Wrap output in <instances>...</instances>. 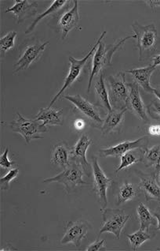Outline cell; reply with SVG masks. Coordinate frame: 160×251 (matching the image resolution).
<instances>
[{"mask_svg": "<svg viewBox=\"0 0 160 251\" xmlns=\"http://www.w3.org/2000/svg\"><path fill=\"white\" fill-rule=\"evenodd\" d=\"M131 38H136L135 35H130L127 37L120 39L118 41H116L114 44L108 46H105L104 43L100 41L93 55L87 93H90L94 77L99 75L101 71H104V68L109 67L112 64V57L115 55V53L122 48L126 41Z\"/></svg>", "mask_w": 160, "mask_h": 251, "instance_id": "cell-1", "label": "cell"}, {"mask_svg": "<svg viewBox=\"0 0 160 251\" xmlns=\"http://www.w3.org/2000/svg\"><path fill=\"white\" fill-rule=\"evenodd\" d=\"M131 27L138 41L137 48L139 51V60H146L156 52L160 41L156 25L153 23L144 25L136 21L131 25Z\"/></svg>", "mask_w": 160, "mask_h": 251, "instance_id": "cell-2", "label": "cell"}, {"mask_svg": "<svg viewBox=\"0 0 160 251\" xmlns=\"http://www.w3.org/2000/svg\"><path fill=\"white\" fill-rule=\"evenodd\" d=\"M17 118L10 123V129L12 131L22 136L27 144L32 140L43 138L42 134L48 131V128L42 125L41 122L36 120H28L17 112Z\"/></svg>", "mask_w": 160, "mask_h": 251, "instance_id": "cell-3", "label": "cell"}, {"mask_svg": "<svg viewBox=\"0 0 160 251\" xmlns=\"http://www.w3.org/2000/svg\"><path fill=\"white\" fill-rule=\"evenodd\" d=\"M105 35H106V31H104L100 37H99V38H98L97 42L95 43V45L93 46L92 49H90V51L87 53V55L84 58H82L81 59H76L73 56H70L68 58V60H69V63H70V68H69V71H68L67 77L64 79V85H63L62 87L60 88V90L57 93L56 95L54 96L49 106H52L58 100V98H60V96H62L64 91L70 87L71 85L74 83L75 81L79 79V77H80V75L82 74V71H83V68H84L85 65L87 63V61H88L90 57L94 55V51L96 50L100 41H102L103 39L105 37Z\"/></svg>", "mask_w": 160, "mask_h": 251, "instance_id": "cell-4", "label": "cell"}, {"mask_svg": "<svg viewBox=\"0 0 160 251\" xmlns=\"http://www.w3.org/2000/svg\"><path fill=\"white\" fill-rule=\"evenodd\" d=\"M84 172L82 167L78 163L72 160L70 164L66 168L63 169L62 172L51 178H47L43 180L44 183L50 182H59L64 185V189L68 194L73 191L76 186L82 185H89L90 183L85 182L82 178Z\"/></svg>", "mask_w": 160, "mask_h": 251, "instance_id": "cell-5", "label": "cell"}, {"mask_svg": "<svg viewBox=\"0 0 160 251\" xmlns=\"http://www.w3.org/2000/svg\"><path fill=\"white\" fill-rule=\"evenodd\" d=\"M108 95L112 108H127L129 90L125 77V72L110 75L108 77Z\"/></svg>", "mask_w": 160, "mask_h": 251, "instance_id": "cell-6", "label": "cell"}, {"mask_svg": "<svg viewBox=\"0 0 160 251\" xmlns=\"http://www.w3.org/2000/svg\"><path fill=\"white\" fill-rule=\"evenodd\" d=\"M131 216L126 214L124 210L120 209H104L102 213V225L100 230V234L112 233L116 239H120L122 230L126 222Z\"/></svg>", "mask_w": 160, "mask_h": 251, "instance_id": "cell-7", "label": "cell"}, {"mask_svg": "<svg viewBox=\"0 0 160 251\" xmlns=\"http://www.w3.org/2000/svg\"><path fill=\"white\" fill-rule=\"evenodd\" d=\"M64 98L74 105L75 109L86 118L90 125L94 127L101 128L104 120L100 116L98 105H94V103H90L88 100L82 98L80 94L64 96Z\"/></svg>", "mask_w": 160, "mask_h": 251, "instance_id": "cell-8", "label": "cell"}, {"mask_svg": "<svg viewBox=\"0 0 160 251\" xmlns=\"http://www.w3.org/2000/svg\"><path fill=\"white\" fill-rule=\"evenodd\" d=\"M91 164L94 177V191L98 197V202L100 205V210L103 211L106 209L108 205L107 192L108 188L112 186V179L108 178L103 172L96 156L93 157Z\"/></svg>", "mask_w": 160, "mask_h": 251, "instance_id": "cell-9", "label": "cell"}, {"mask_svg": "<svg viewBox=\"0 0 160 251\" xmlns=\"http://www.w3.org/2000/svg\"><path fill=\"white\" fill-rule=\"evenodd\" d=\"M91 229V225L86 221H69L67 224L62 239H60L61 244L72 243L75 247H80L82 239L86 237V234Z\"/></svg>", "mask_w": 160, "mask_h": 251, "instance_id": "cell-10", "label": "cell"}, {"mask_svg": "<svg viewBox=\"0 0 160 251\" xmlns=\"http://www.w3.org/2000/svg\"><path fill=\"white\" fill-rule=\"evenodd\" d=\"M48 45L49 41L44 43L37 41L32 45L27 46L23 51L22 54L20 55L18 62L14 64V74L19 73L20 71L28 69L32 63L38 60L40 57L42 56L46 47Z\"/></svg>", "mask_w": 160, "mask_h": 251, "instance_id": "cell-11", "label": "cell"}, {"mask_svg": "<svg viewBox=\"0 0 160 251\" xmlns=\"http://www.w3.org/2000/svg\"><path fill=\"white\" fill-rule=\"evenodd\" d=\"M148 136H143L141 138L134 141H125L120 142L119 144L114 146H111L108 148L100 149L99 150V155L102 157H120L122 154L128 152L130 150H136V149L148 148Z\"/></svg>", "mask_w": 160, "mask_h": 251, "instance_id": "cell-12", "label": "cell"}, {"mask_svg": "<svg viewBox=\"0 0 160 251\" xmlns=\"http://www.w3.org/2000/svg\"><path fill=\"white\" fill-rule=\"evenodd\" d=\"M129 96L126 107L144 123H149L147 108L140 97L139 85L134 82H127Z\"/></svg>", "mask_w": 160, "mask_h": 251, "instance_id": "cell-13", "label": "cell"}, {"mask_svg": "<svg viewBox=\"0 0 160 251\" xmlns=\"http://www.w3.org/2000/svg\"><path fill=\"white\" fill-rule=\"evenodd\" d=\"M91 144H93V140L86 134H82L72 148V160L82 167L85 175L89 177L92 174V166L87 161L86 152Z\"/></svg>", "mask_w": 160, "mask_h": 251, "instance_id": "cell-14", "label": "cell"}, {"mask_svg": "<svg viewBox=\"0 0 160 251\" xmlns=\"http://www.w3.org/2000/svg\"><path fill=\"white\" fill-rule=\"evenodd\" d=\"M74 5L70 10L61 14L58 20V26L61 32V39L63 41L68 37L73 28H79L80 25V12H79V1L73 2Z\"/></svg>", "mask_w": 160, "mask_h": 251, "instance_id": "cell-15", "label": "cell"}, {"mask_svg": "<svg viewBox=\"0 0 160 251\" xmlns=\"http://www.w3.org/2000/svg\"><path fill=\"white\" fill-rule=\"evenodd\" d=\"M38 8V1L36 0H17L10 8L6 9V13L11 12L15 15L17 23H24L30 17L36 15Z\"/></svg>", "mask_w": 160, "mask_h": 251, "instance_id": "cell-16", "label": "cell"}, {"mask_svg": "<svg viewBox=\"0 0 160 251\" xmlns=\"http://www.w3.org/2000/svg\"><path fill=\"white\" fill-rule=\"evenodd\" d=\"M137 175L140 178L139 187L142 190L147 201H160V185L154 175L145 174L140 171H138Z\"/></svg>", "mask_w": 160, "mask_h": 251, "instance_id": "cell-17", "label": "cell"}, {"mask_svg": "<svg viewBox=\"0 0 160 251\" xmlns=\"http://www.w3.org/2000/svg\"><path fill=\"white\" fill-rule=\"evenodd\" d=\"M127 110V108H112L110 112H108L106 119L104 120L102 126L100 128L103 135L121 131L122 125L124 124L125 114Z\"/></svg>", "mask_w": 160, "mask_h": 251, "instance_id": "cell-18", "label": "cell"}, {"mask_svg": "<svg viewBox=\"0 0 160 251\" xmlns=\"http://www.w3.org/2000/svg\"><path fill=\"white\" fill-rule=\"evenodd\" d=\"M156 67L152 64L147 66V67H141V68H136V69L128 70L125 73L130 74L134 77V81L140 85L147 93H153L154 89L151 86L150 80L152 75L156 70Z\"/></svg>", "mask_w": 160, "mask_h": 251, "instance_id": "cell-19", "label": "cell"}, {"mask_svg": "<svg viewBox=\"0 0 160 251\" xmlns=\"http://www.w3.org/2000/svg\"><path fill=\"white\" fill-rule=\"evenodd\" d=\"M72 160V149L64 142L55 145L51 153V163L59 168H66Z\"/></svg>", "mask_w": 160, "mask_h": 251, "instance_id": "cell-20", "label": "cell"}, {"mask_svg": "<svg viewBox=\"0 0 160 251\" xmlns=\"http://www.w3.org/2000/svg\"><path fill=\"white\" fill-rule=\"evenodd\" d=\"M35 120L45 126H62L64 123L63 109H57L52 106L40 108Z\"/></svg>", "mask_w": 160, "mask_h": 251, "instance_id": "cell-21", "label": "cell"}, {"mask_svg": "<svg viewBox=\"0 0 160 251\" xmlns=\"http://www.w3.org/2000/svg\"><path fill=\"white\" fill-rule=\"evenodd\" d=\"M94 89H95V93H96L98 105L102 107L103 109L105 110L107 112H110L112 107L111 105L110 100H109L108 90L107 89L105 82H104V71L99 74L98 79L94 85Z\"/></svg>", "mask_w": 160, "mask_h": 251, "instance_id": "cell-22", "label": "cell"}, {"mask_svg": "<svg viewBox=\"0 0 160 251\" xmlns=\"http://www.w3.org/2000/svg\"><path fill=\"white\" fill-rule=\"evenodd\" d=\"M144 152V150L143 149H136V150H130L128 152L122 154V156H120L121 162L120 166L116 168V173H118L120 171L124 170L134 164L142 162Z\"/></svg>", "mask_w": 160, "mask_h": 251, "instance_id": "cell-23", "label": "cell"}, {"mask_svg": "<svg viewBox=\"0 0 160 251\" xmlns=\"http://www.w3.org/2000/svg\"><path fill=\"white\" fill-rule=\"evenodd\" d=\"M143 164L148 168H154V176L158 173L160 168V145H156L151 148L144 150Z\"/></svg>", "mask_w": 160, "mask_h": 251, "instance_id": "cell-24", "label": "cell"}, {"mask_svg": "<svg viewBox=\"0 0 160 251\" xmlns=\"http://www.w3.org/2000/svg\"><path fill=\"white\" fill-rule=\"evenodd\" d=\"M69 2H70V1H60V0H56V1L52 2V4L50 5V7L47 10H45L44 12L39 14L38 16L36 17L35 20L32 22V24L25 30L24 33L25 34H29V33H32L40 21L45 19L46 17L55 14V13L58 12L59 10L64 8V6H66Z\"/></svg>", "mask_w": 160, "mask_h": 251, "instance_id": "cell-25", "label": "cell"}, {"mask_svg": "<svg viewBox=\"0 0 160 251\" xmlns=\"http://www.w3.org/2000/svg\"><path fill=\"white\" fill-rule=\"evenodd\" d=\"M137 213L140 221V228L143 229L144 231H148L151 226H154L156 225V217L151 213L148 207L143 203H140L138 205Z\"/></svg>", "mask_w": 160, "mask_h": 251, "instance_id": "cell-26", "label": "cell"}, {"mask_svg": "<svg viewBox=\"0 0 160 251\" xmlns=\"http://www.w3.org/2000/svg\"><path fill=\"white\" fill-rule=\"evenodd\" d=\"M126 237L128 239L129 244L133 251H138L143 243L152 239V235L148 231L140 228L133 234H127Z\"/></svg>", "mask_w": 160, "mask_h": 251, "instance_id": "cell-27", "label": "cell"}, {"mask_svg": "<svg viewBox=\"0 0 160 251\" xmlns=\"http://www.w3.org/2000/svg\"><path fill=\"white\" fill-rule=\"evenodd\" d=\"M137 195H138V191L135 189L134 185L131 182L126 181L120 187V191H119L116 205L120 206V205L127 202L129 201L132 200Z\"/></svg>", "mask_w": 160, "mask_h": 251, "instance_id": "cell-28", "label": "cell"}, {"mask_svg": "<svg viewBox=\"0 0 160 251\" xmlns=\"http://www.w3.org/2000/svg\"><path fill=\"white\" fill-rule=\"evenodd\" d=\"M16 31H10L7 34L5 35L0 39V49L2 54L8 51L10 49L14 47V41L17 37Z\"/></svg>", "mask_w": 160, "mask_h": 251, "instance_id": "cell-29", "label": "cell"}, {"mask_svg": "<svg viewBox=\"0 0 160 251\" xmlns=\"http://www.w3.org/2000/svg\"><path fill=\"white\" fill-rule=\"evenodd\" d=\"M19 169L18 168H11L4 176L0 178V187L2 191H8L10 188V182L18 176Z\"/></svg>", "mask_w": 160, "mask_h": 251, "instance_id": "cell-30", "label": "cell"}, {"mask_svg": "<svg viewBox=\"0 0 160 251\" xmlns=\"http://www.w3.org/2000/svg\"><path fill=\"white\" fill-rule=\"evenodd\" d=\"M148 115L155 120H160V101L158 99H155L151 102L147 107Z\"/></svg>", "mask_w": 160, "mask_h": 251, "instance_id": "cell-31", "label": "cell"}, {"mask_svg": "<svg viewBox=\"0 0 160 251\" xmlns=\"http://www.w3.org/2000/svg\"><path fill=\"white\" fill-rule=\"evenodd\" d=\"M9 148H6L4 152L0 156V166L3 169H10L16 164V162L10 160L8 157Z\"/></svg>", "mask_w": 160, "mask_h": 251, "instance_id": "cell-32", "label": "cell"}, {"mask_svg": "<svg viewBox=\"0 0 160 251\" xmlns=\"http://www.w3.org/2000/svg\"><path fill=\"white\" fill-rule=\"evenodd\" d=\"M106 241L104 239H97L94 243H91L87 248L86 251H100L102 247H105Z\"/></svg>", "mask_w": 160, "mask_h": 251, "instance_id": "cell-33", "label": "cell"}, {"mask_svg": "<svg viewBox=\"0 0 160 251\" xmlns=\"http://www.w3.org/2000/svg\"><path fill=\"white\" fill-rule=\"evenodd\" d=\"M86 124H87V122L86 120H83L82 118H78L73 121L72 126L76 131H81V130H84Z\"/></svg>", "mask_w": 160, "mask_h": 251, "instance_id": "cell-34", "label": "cell"}, {"mask_svg": "<svg viewBox=\"0 0 160 251\" xmlns=\"http://www.w3.org/2000/svg\"><path fill=\"white\" fill-rule=\"evenodd\" d=\"M148 134L152 136H160V125H150L148 128Z\"/></svg>", "mask_w": 160, "mask_h": 251, "instance_id": "cell-35", "label": "cell"}, {"mask_svg": "<svg viewBox=\"0 0 160 251\" xmlns=\"http://www.w3.org/2000/svg\"><path fill=\"white\" fill-rule=\"evenodd\" d=\"M144 2L148 5L151 9H152V12H154L156 10V7H160V0H151V1H144Z\"/></svg>", "mask_w": 160, "mask_h": 251, "instance_id": "cell-36", "label": "cell"}, {"mask_svg": "<svg viewBox=\"0 0 160 251\" xmlns=\"http://www.w3.org/2000/svg\"><path fill=\"white\" fill-rule=\"evenodd\" d=\"M153 216L156 218L157 221V227L156 230L160 231V207H157L154 211H153Z\"/></svg>", "mask_w": 160, "mask_h": 251, "instance_id": "cell-37", "label": "cell"}, {"mask_svg": "<svg viewBox=\"0 0 160 251\" xmlns=\"http://www.w3.org/2000/svg\"><path fill=\"white\" fill-rule=\"evenodd\" d=\"M152 64L155 67H159V66H160V54L155 55V56L153 57Z\"/></svg>", "mask_w": 160, "mask_h": 251, "instance_id": "cell-38", "label": "cell"}, {"mask_svg": "<svg viewBox=\"0 0 160 251\" xmlns=\"http://www.w3.org/2000/svg\"><path fill=\"white\" fill-rule=\"evenodd\" d=\"M153 94H155L156 95V98H157V99L159 100L160 101V88H156V89H154V92H153Z\"/></svg>", "mask_w": 160, "mask_h": 251, "instance_id": "cell-39", "label": "cell"}, {"mask_svg": "<svg viewBox=\"0 0 160 251\" xmlns=\"http://www.w3.org/2000/svg\"><path fill=\"white\" fill-rule=\"evenodd\" d=\"M17 250L18 249H16V248H14V247H13V246H11V247H10V248H3V249H1V251H17Z\"/></svg>", "mask_w": 160, "mask_h": 251, "instance_id": "cell-40", "label": "cell"}, {"mask_svg": "<svg viewBox=\"0 0 160 251\" xmlns=\"http://www.w3.org/2000/svg\"><path fill=\"white\" fill-rule=\"evenodd\" d=\"M156 179H157V181H158L159 184L160 185V170H159L158 173H157V174H156Z\"/></svg>", "mask_w": 160, "mask_h": 251, "instance_id": "cell-41", "label": "cell"}, {"mask_svg": "<svg viewBox=\"0 0 160 251\" xmlns=\"http://www.w3.org/2000/svg\"><path fill=\"white\" fill-rule=\"evenodd\" d=\"M158 250H159V251H160V249H158Z\"/></svg>", "mask_w": 160, "mask_h": 251, "instance_id": "cell-42", "label": "cell"}]
</instances>
